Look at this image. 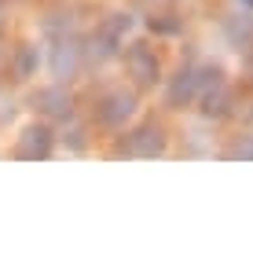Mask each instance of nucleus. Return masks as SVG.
I'll return each mask as SVG.
<instances>
[{
  "instance_id": "0eeeda50",
  "label": "nucleus",
  "mask_w": 253,
  "mask_h": 257,
  "mask_svg": "<svg viewBox=\"0 0 253 257\" xmlns=\"http://www.w3.org/2000/svg\"><path fill=\"white\" fill-rule=\"evenodd\" d=\"M227 155H231V158H242V162H253V136H242L231 151H227Z\"/></svg>"
},
{
  "instance_id": "6e6552de",
  "label": "nucleus",
  "mask_w": 253,
  "mask_h": 257,
  "mask_svg": "<svg viewBox=\"0 0 253 257\" xmlns=\"http://www.w3.org/2000/svg\"><path fill=\"white\" fill-rule=\"evenodd\" d=\"M151 30H162V33H172V30H176V22H151Z\"/></svg>"
},
{
  "instance_id": "39448f33",
  "label": "nucleus",
  "mask_w": 253,
  "mask_h": 257,
  "mask_svg": "<svg viewBox=\"0 0 253 257\" xmlns=\"http://www.w3.org/2000/svg\"><path fill=\"white\" fill-rule=\"evenodd\" d=\"M194 92H198V74H194V70H180L176 81H172V88H169V103L172 107H183V103L194 99Z\"/></svg>"
},
{
  "instance_id": "f257e3e1",
  "label": "nucleus",
  "mask_w": 253,
  "mask_h": 257,
  "mask_svg": "<svg viewBox=\"0 0 253 257\" xmlns=\"http://www.w3.org/2000/svg\"><path fill=\"white\" fill-rule=\"evenodd\" d=\"M125 66H129V74L136 77V85H154L158 74H162L158 55L147 48V44H132V48L125 52Z\"/></svg>"
},
{
  "instance_id": "20e7f679",
  "label": "nucleus",
  "mask_w": 253,
  "mask_h": 257,
  "mask_svg": "<svg viewBox=\"0 0 253 257\" xmlns=\"http://www.w3.org/2000/svg\"><path fill=\"white\" fill-rule=\"evenodd\" d=\"M132 110H136V96H129V92H110V96L99 103V121L121 125L125 118H132Z\"/></svg>"
},
{
  "instance_id": "1a4fd4ad",
  "label": "nucleus",
  "mask_w": 253,
  "mask_h": 257,
  "mask_svg": "<svg viewBox=\"0 0 253 257\" xmlns=\"http://www.w3.org/2000/svg\"><path fill=\"white\" fill-rule=\"evenodd\" d=\"M242 4H246V8H253V0H242Z\"/></svg>"
},
{
  "instance_id": "423d86ee",
  "label": "nucleus",
  "mask_w": 253,
  "mask_h": 257,
  "mask_svg": "<svg viewBox=\"0 0 253 257\" xmlns=\"http://www.w3.org/2000/svg\"><path fill=\"white\" fill-rule=\"evenodd\" d=\"M37 63H41V55H37V48H33V44H26V48L19 52V63H15V74L26 81L33 70H37Z\"/></svg>"
},
{
  "instance_id": "7ed1b4c3",
  "label": "nucleus",
  "mask_w": 253,
  "mask_h": 257,
  "mask_svg": "<svg viewBox=\"0 0 253 257\" xmlns=\"http://www.w3.org/2000/svg\"><path fill=\"white\" fill-rule=\"evenodd\" d=\"M129 151L132 155H140V158H154V155H162L165 151V133L158 125H143V128H136V133L129 136Z\"/></svg>"
},
{
  "instance_id": "f03ea898",
  "label": "nucleus",
  "mask_w": 253,
  "mask_h": 257,
  "mask_svg": "<svg viewBox=\"0 0 253 257\" xmlns=\"http://www.w3.org/2000/svg\"><path fill=\"white\" fill-rule=\"evenodd\" d=\"M15 155L19 158H48L52 155V128L48 125H26L19 136Z\"/></svg>"
}]
</instances>
